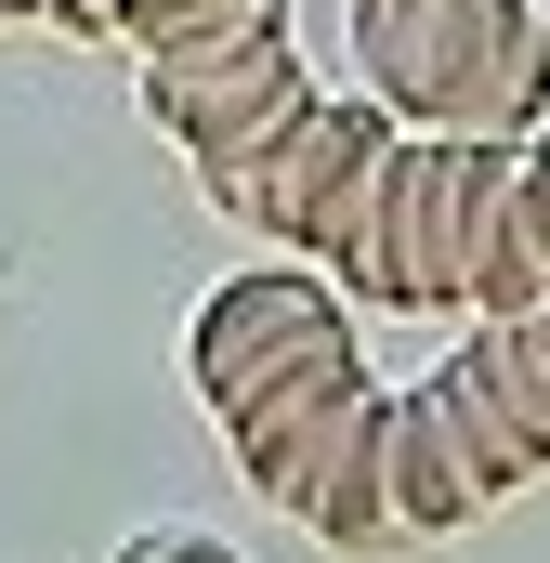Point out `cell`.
<instances>
[{
  "label": "cell",
  "instance_id": "15",
  "mask_svg": "<svg viewBox=\"0 0 550 563\" xmlns=\"http://www.w3.org/2000/svg\"><path fill=\"white\" fill-rule=\"evenodd\" d=\"M525 328H538V354H550V301H538V314H525Z\"/></svg>",
  "mask_w": 550,
  "mask_h": 563
},
{
  "label": "cell",
  "instance_id": "6",
  "mask_svg": "<svg viewBox=\"0 0 550 563\" xmlns=\"http://www.w3.org/2000/svg\"><path fill=\"white\" fill-rule=\"evenodd\" d=\"M498 498H512V459L472 432V407L446 380H407L394 394V538H472Z\"/></svg>",
  "mask_w": 550,
  "mask_h": 563
},
{
  "label": "cell",
  "instance_id": "3",
  "mask_svg": "<svg viewBox=\"0 0 550 563\" xmlns=\"http://www.w3.org/2000/svg\"><path fill=\"white\" fill-rule=\"evenodd\" d=\"M341 367H367L354 354V288L301 250H263V276H223L184 328V380L223 432L275 394H301V380H341Z\"/></svg>",
  "mask_w": 550,
  "mask_h": 563
},
{
  "label": "cell",
  "instance_id": "7",
  "mask_svg": "<svg viewBox=\"0 0 550 563\" xmlns=\"http://www.w3.org/2000/svg\"><path fill=\"white\" fill-rule=\"evenodd\" d=\"M432 380H446V394L472 407V432L512 459V485H538V472H550V354H538L525 314H472L459 354H446Z\"/></svg>",
  "mask_w": 550,
  "mask_h": 563
},
{
  "label": "cell",
  "instance_id": "16",
  "mask_svg": "<svg viewBox=\"0 0 550 563\" xmlns=\"http://www.w3.org/2000/svg\"><path fill=\"white\" fill-rule=\"evenodd\" d=\"M525 13H538V40H550V0H525Z\"/></svg>",
  "mask_w": 550,
  "mask_h": 563
},
{
  "label": "cell",
  "instance_id": "9",
  "mask_svg": "<svg viewBox=\"0 0 550 563\" xmlns=\"http://www.w3.org/2000/svg\"><path fill=\"white\" fill-rule=\"evenodd\" d=\"M288 525L328 538V551H381V538H394V394H381V380H367V407L341 420V445L315 459V485L288 498Z\"/></svg>",
  "mask_w": 550,
  "mask_h": 563
},
{
  "label": "cell",
  "instance_id": "14",
  "mask_svg": "<svg viewBox=\"0 0 550 563\" xmlns=\"http://www.w3.org/2000/svg\"><path fill=\"white\" fill-rule=\"evenodd\" d=\"M0 26H40V0H0Z\"/></svg>",
  "mask_w": 550,
  "mask_h": 563
},
{
  "label": "cell",
  "instance_id": "4",
  "mask_svg": "<svg viewBox=\"0 0 550 563\" xmlns=\"http://www.w3.org/2000/svg\"><path fill=\"white\" fill-rule=\"evenodd\" d=\"M394 132H407V119H394L381 92H315L275 144L223 157V170H197V184H210V210H223V223H250L263 250H301V263H315V250H328V223H341V197L394 157Z\"/></svg>",
  "mask_w": 550,
  "mask_h": 563
},
{
  "label": "cell",
  "instance_id": "2",
  "mask_svg": "<svg viewBox=\"0 0 550 563\" xmlns=\"http://www.w3.org/2000/svg\"><path fill=\"white\" fill-rule=\"evenodd\" d=\"M354 66L407 132H538L550 40L525 0H354Z\"/></svg>",
  "mask_w": 550,
  "mask_h": 563
},
{
  "label": "cell",
  "instance_id": "1",
  "mask_svg": "<svg viewBox=\"0 0 550 563\" xmlns=\"http://www.w3.org/2000/svg\"><path fill=\"white\" fill-rule=\"evenodd\" d=\"M498 157H512L498 132H394V157L341 197L315 263L381 314H472V250H485Z\"/></svg>",
  "mask_w": 550,
  "mask_h": 563
},
{
  "label": "cell",
  "instance_id": "11",
  "mask_svg": "<svg viewBox=\"0 0 550 563\" xmlns=\"http://www.w3.org/2000/svg\"><path fill=\"white\" fill-rule=\"evenodd\" d=\"M263 26H288V0H119L132 53H210V40H263Z\"/></svg>",
  "mask_w": 550,
  "mask_h": 563
},
{
  "label": "cell",
  "instance_id": "12",
  "mask_svg": "<svg viewBox=\"0 0 550 563\" xmlns=\"http://www.w3.org/2000/svg\"><path fill=\"white\" fill-rule=\"evenodd\" d=\"M119 563H237V551H223V538H184V525H170V538H132Z\"/></svg>",
  "mask_w": 550,
  "mask_h": 563
},
{
  "label": "cell",
  "instance_id": "5",
  "mask_svg": "<svg viewBox=\"0 0 550 563\" xmlns=\"http://www.w3.org/2000/svg\"><path fill=\"white\" fill-rule=\"evenodd\" d=\"M132 92H144V119L184 144L197 170H223V157L275 144L301 106H315V79H301L288 26H263V40H210V53H144Z\"/></svg>",
  "mask_w": 550,
  "mask_h": 563
},
{
  "label": "cell",
  "instance_id": "8",
  "mask_svg": "<svg viewBox=\"0 0 550 563\" xmlns=\"http://www.w3.org/2000/svg\"><path fill=\"white\" fill-rule=\"evenodd\" d=\"M550 301V119L512 132L498 197H485V250H472V314H538Z\"/></svg>",
  "mask_w": 550,
  "mask_h": 563
},
{
  "label": "cell",
  "instance_id": "13",
  "mask_svg": "<svg viewBox=\"0 0 550 563\" xmlns=\"http://www.w3.org/2000/svg\"><path fill=\"white\" fill-rule=\"evenodd\" d=\"M40 26H66V40H119V0H40Z\"/></svg>",
  "mask_w": 550,
  "mask_h": 563
},
{
  "label": "cell",
  "instance_id": "10",
  "mask_svg": "<svg viewBox=\"0 0 550 563\" xmlns=\"http://www.w3.org/2000/svg\"><path fill=\"white\" fill-rule=\"evenodd\" d=\"M354 407H367V367H341V380H301V394H275V407H250V420L223 432V445H237V472L263 485L275 511H288V498L315 485V459L341 445V420H354Z\"/></svg>",
  "mask_w": 550,
  "mask_h": 563
}]
</instances>
